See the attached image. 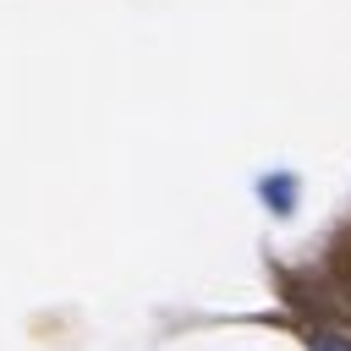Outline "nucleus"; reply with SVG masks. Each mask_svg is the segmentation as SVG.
Returning <instances> with one entry per match:
<instances>
[{"label":"nucleus","instance_id":"f257e3e1","mask_svg":"<svg viewBox=\"0 0 351 351\" xmlns=\"http://www.w3.org/2000/svg\"><path fill=\"white\" fill-rule=\"evenodd\" d=\"M258 197H263V208H269L274 219H285V214L296 208V176H285V170L263 176V181H258Z\"/></svg>","mask_w":351,"mask_h":351},{"label":"nucleus","instance_id":"f03ea898","mask_svg":"<svg viewBox=\"0 0 351 351\" xmlns=\"http://www.w3.org/2000/svg\"><path fill=\"white\" fill-rule=\"evenodd\" d=\"M307 351H351L346 329H307Z\"/></svg>","mask_w":351,"mask_h":351}]
</instances>
